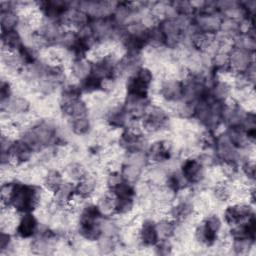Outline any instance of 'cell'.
<instances>
[{
	"instance_id": "1",
	"label": "cell",
	"mask_w": 256,
	"mask_h": 256,
	"mask_svg": "<svg viewBox=\"0 0 256 256\" xmlns=\"http://www.w3.org/2000/svg\"><path fill=\"white\" fill-rule=\"evenodd\" d=\"M252 53L235 47L229 51V67L235 72L244 73L247 68L253 63L252 62Z\"/></svg>"
},
{
	"instance_id": "2",
	"label": "cell",
	"mask_w": 256,
	"mask_h": 256,
	"mask_svg": "<svg viewBox=\"0 0 256 256\" xmlns=\"http://www.w3.org/2000/svg\"><path fill=\"white\" fill-rule=\"evenodd\" d=\"M216 148L219 157L225 162H235L241 158L238 148L232 144L227 134H223L216 139Z\"/></svg>"
},
{
	"instance_id": "3",
	"label": "cell",
	"mask_w": 256,
	"mask_h": 256,
	"mask_svg": "<svg viewBox=\"0 0 256 256\" xmlns=\"http://www.w3.org/2000/svg\"><path fill=\"white\" fill-rule=\"evenodd\" d=\"M182 176L188 182H200L204 178L203 166L197 159H187L182 165Z\"/></svg>"
},
{
	"instance_id": "4",
	"label": "cell",
	"mask_w": 256,
	"mask_h": 256,
	"mask_svg": "<svg viewBox=\"0 0 256 256\" xmlns=\"http://www.w3.org/2000/svg\"><path fill=\"white\" fill-rule=\"evenodd\" d=\"M222 18L216 13L200 14L196 19V26L199 31L213 34L220 29Z\"/></svg>"
},
{
	"instance_id": "5",
	"label": "cell",
	"mask_w": 256,
	"mask_h": 256,
	"mask_svg": "<svg viewBox=\"0 0 256 256\" xmlns=\"http://www.w3.org/2000/svg\"><path fill=\"white\" fill-rule=\"evenodd\" d=\"M183 85L175 79L164 80L160 86V94L168 101H176L182 98Z\"/></svg>"
},
{
	"instance_id": "6",
	"label": "cell",
	"mask_w": 256,
	"mask_h": 256,
	"mask_svg": "<svg viewBox=\"0 0 256 256\" xmlns=\"http://www.w3.org/2000/svg\"><path fill=\"white\" fill-rule=\"evenodd\" d=\"M30 107V104L28 100L21 96H14L10 97L6 101L1 102V108L4 110L6 109L9 113L12 114H24L28 111Z\"/></svg>"
},
{
	"instance_id": "7",
	"label": "cell",
	"mask_w": 256,
	"mask_h": 256,
	"mask_svg": "<svg viewBox=\"0 0 256 256\" xmlns=\"http://www.w3.org/2000/svg\"><path fill=\"white\" fill-rule=\"evenodd\" d=\"M9 154L11 158H14L17 163L26 162L30 159L32 154V148L23 140L16 141L13 143Z\"/></svg>"
},
{
	"instance_id": "8",
	"label": "cell",
	"mask_w": 256,
	"mask_h": 256,
	"mask_svg": "<svg viewBox=\"0 0 256 256\" xmlns=\"http://www.w3.org/2000/svg\"><path fill=\"white\" fill-rule=\"evenodd\" d=\"M38 224L36 218L31 214H26L21 218L17 226V233L21 237H30L37 231Z\"/></svg>"
},
{
	"instance_id": "9",
	"label": "cell",
	"mask_w": 256,
	"mask_h": 256,
	"mask_svg": "<svg viewBox=\"0 0 256 256\" xmlns=\"http://www.w3.org/2000/svg\"><path fill=\"white\" fill-rule=\"evenodd\" d=\"M71 72L79 80L87 78L92 72V64L84 58H77L71 65Z\"/></svg>"
},
{
	"instance_id": "10",
	"label": "cell",
	"mask_w": 256,
	"mask_h": 256,
	"mask_svg": "<svg viewBox=\"0 0 256 256\" xmlns=\"http://www.w3.org/2000/svg\"><path fill=\"white\" fill-rule=\"evenodd\" d=\"M140 239L146 245H154L158 240V234L156 227L151 221H145L140 230Z\"/></svg>"
},
{
	"instance_id": "11",
	"label": "cell",
	"mask_w": 256,
	"mask_h": 256,
	"mask_svg": "<svg viewBox=\"0 0 256 256\" xmlns=\"http://www.w3.org/2000/svg\"><path fill=\"white\" fill-rule=\"evenodd\" d=\"M0 18H1V27L3 32L15 30V28L20 24L19 16L14 10L2 11L0 14Z\"/></svg>"
},
{
	"instance_id": "12",
	"label": "cell",
	"mask_w": 256,
	"mask_h": 256,
	"mask_svg": "<svg viewBox=\"0 0 256 256\" xmlns=\"http://www.w3.org/2000/svg\"><path fill=\"white\" fill-rule=\"evenodd\" d=\"M96 179L93 177H88L86 176L84 179H82L81 181H79L77 187H76V192L79 197L81 198H85V197H88L89 195H91L93 192L96 189Z\"/></svg>"
},
{
	"instance_id": "13",
	"label": "cell",
	"mask_w": 256,
	"mask_h": 256,
	"mask_svg": "<svg viewBox=\"0 0 256 256\" xmlns=\"http://www.w3.org/2000/svg\"><path fill=\"white\" fill-rule=\"evenodd\" d=\"M229 140L236 148H243L247 143V135L246 132L241 127H230V129L226 133Z\"/></svg>"
},
{
	"instance_id": "14",
	"label": "cell",
	"mask_w": 256,
	"mask_h": 256,
	"mask_svg": "<svg viewBox=\"0 0 256 256\" xmlns=\"http://www.w3.org/2000/svg\"><path fill=\"white\" fill-rule=\"evenodd\" d=\"M65 174L72 181H81L86 177V169L80 163L72 162L65 167Z\"/></svg>"
},
{
	"instance_id": "15",
	"label": "cell",
	"mask_w": 256,
	"mask_h": 256,
	"mask_svg": "<svg viewBox=\"0 0 256 256\" xmlns=\"http://www.w3.org/2000/svg\"><path fill=\"white\" fill-rule=\"evenodd\" d=\"M2 41L3 45L7 47L8 51H12L13 49L19 50V48L22 46V44H21V35L16 30L3 32Z\"/></svg>"
},
{
	"instance_id": "16",
	"label": "cell",
	"mask_w": 256,
	"mask_h": 256,
	"mask_svg": "<svg viewBox=\"0 0 256 256\" xmlns=\"http://www.w3.org/2000/svg\"><path fill=\"white\" fill-rule=\"evenodd\" d=\"M115 203L116 201H114L110 196L103 195L101 198H99L97 203V207L100 214L103 216L112 215L114 212H116Z\"/></svg>"
},
{
	"instance_id": "17",
	"label": "cell",
	"mask_w": 256,
	"mask_h": 256,
	"mask_svg": "<svg viewBox=\"0 0 256 256\" xmlns=\"http://www.w3.org/2000/svg\"><path fill=\"white\" fill-rule=\"evenodd\" d=\"M114 195L117 197V199L122 198H132L134 195V189L131 186L129 182L121 181L116 186L112 188Z\"/></svg>"
},
{
	"instance_id": "18",
	"label": "cell",
	"mask_w": 256,
	"mask_h": 256,
	"mask_svg": "<svg viewBox=\"0 0 256 256\" xmlns=\"http://www.w3.org/2000/svg\"><path fill=\"white\" fill-rule=\"evenodd\" d=\"M231 93L230 85L226 81H217L213 87V96L217 101H224Z\"/></svg>"
},
{
	"instance_id": "19",
	"label": "cell",
	"mask_w": 256,
	"mask_h": 256,
	"mask_svg": "<svg viewBox=\"0 0 256 256\" xmlns=\"http://www.w3.org/2000/svg\"><path fill=\"white\" fill-rule=\"evenodd\" d=\"M74 188L71 183H62L56 191V201L59 204H64L69 201L73 196Z\"/></svg>"
},
{
	"instance_id": "20",
	"label": "cell",
	"mask_w": 256,
	"mask_h": 256,
	"mask_svg": "<svg viewBox=\"0 0 256 256\" xmlns=\"http://www.w3.org/2000/svg\"><path fill=\"white\" fill-rule=\"evenodd\" d=\"M141 171H142V168H139L133 165H129V164H125L122 169L121 175L126 182L134 183L138 181V179L140 178Z\"/></svg>"
},
{
	"instance_id": "21",
	"label": "cell",
	"mask_w": 256,
	"mask_h": 256,
	"mask_svg": "<svg viewBox=\"0 0 256 256\" xmlns=\"http://www.w3.org/2000/svg\"><path fill=\"white\" fill-rule=\"evenodd\" d=\"M44 185L49 191L56 192L62 185V177L56 170H50L44 177Z\"/></svg>"
},
{
	"instance_id": "22",
	"label": "cell",
	"mask_w": 256,
	"mask_h": 256,
	"mask_svg": "<svg viewBox=\"0 0 256 256\" xmlns=\"http://www.w3.org/2000/svg\"><path fill=\"white\" fill-rule=\"evenodd\" d=\"M90 120L85 116L73 119L71 124V129L72 131L77 135H84L86 134L90 130Z\"/></svg>"
},
{
	"instance_id": "23",
	"label": "cell",
	"mask_w": 256,
	"mask_h": 256,
	"mask_svg": "<svg viewBox=\"0 0 256 256\" xmlns=\"http://www.w3.org/2000/svg\"><path fill=\"white\" fill-rule=\"evenodd\" d=\"M147 163V156L142 151L129 152L125 158V164L133 165L139 168H143Z\"/></svg>"
},
{
	"instance_id": "24",
	"label": "cell",
	"mask_w": 256,
	"mask_h": 256,
	"mask_svg": "<svg viewBox=\"0 0 256 256\" xmlns=\"http://www.w3.org/2000/svg\"><path fill=\"white\" fill-rule=\"evenodd\" d=\"M236 47L244 49L250 53H253L256 48L255 37H252L248 34L238 35L236 37Z\"/></svg>"
},
{
	"instance_id": "25",
	"label": "cell",
	"mask_w": 256,
	"mask_h": 256,
	"mask_svg": "<svg viewBox=\"0 0 256 256\" xmlns=\"http://www.w3.org/2000/svg\"><path fill=\"white\" fill-rule=\"evenodd\" d=\"M156 230H157V234H158V237H162V238H168L171 235H173V233L175 231V227L173 225L172 222H170L168 220H161L156 224Z\"/></svg>"
},
{
	"instance_id": "26",
	"label": "cell",
	"mask_w": 256,
	"mask_h": 256,
	"mask_svg": "<svg viewBox=\"0 0 256 256\" xmlns=\"http://www.w3.org/2000/svg\"><path fill=\"white\" fill-rule=\"evenodd\" d=\"M100 230L104 235L114 237L118 232V226L114 221L106 219L100 223Z\"/></svg>"
},
{
	"instance_id": "27",
	"label": "cell",
	"mask_w": 256,
	"mask_h": 256,
	"mask_svg": "<svg viewBox=\"0 0 256 256\" xmlns=\"http://www.w3.org/2000/svg\"><path fill=\"white\" fill-rule=\"evenodd\" d=\"M133 208V199L132 198H122L117 199L115 203V210L120 214H127Z\"/></svg>"
},
{
	"instance_id": "28",
	"label": "cell",
	"mask_w": 256,
	"mask_h": 256,
	"mask_svg": "<svg viewBox=\"0 0 256 256\" xmlns=\"http://www.w3.org/2000/svg\"><path fill=\"white\" fill-rule=\"evenodd\" d=\"M113 237L110 236H106L104 235L103 237H99L98 238V249L100 250L101 253H110L114 247H115V243L112 239Z\"/></svg>"
},
{
	"instance_id": "29",
	"label": "cell",
	"mask_w": 256,
	"mask_h": 256,
	"mask_svg": "<svg viewBox=\"0 0 256 256\" xmlns=\"http://www.w3.org/2000/svg\"><path fill=\"white\" fill-rule=\"evenodd\" d=\"M204 225L210 232L217 234L221 228V221L217 215H210L206 218Z\"/></svg>"
},
{
	"instance_id": "30",
	"label": "cell",
	"mask_w": 256,
	"mask_h": 256,
	"mask_svg": "<svg viewBox=\"0 0 256 256\" xmlns=\"http://www.w3.org/2000/svg\"><path fill=\"white\" fill-rule=\"evenodd\" d=\"M251 239L248 238H240V239H235L233 244V249L238 254H243L251 248Z\"/></svg>"
},
{
	"instance_id": "31",
	"label": "cell",
	"mask_w": 256,
	"mask_h": 256,
	"mask_svg": "<svg viewBox=\"0 0 256 256\" xmlns=\"http://www.w3.org/2000/svg\"><path fill=\"white\" fill-rule=\"evenodd\" d=\"M214 195L218 201H227L230 197V189L226 185H218L215 188Z\"/></svg>"
},
{
	"instance_id": "32",
	"label": "cell",
	"mask_w": 256,
	"mask_h": 256,
	"mask_svg": "<svg viewBox=\"0 0 256 256\" xmlns=\"http://www.w3.org/2000/svg\"><path fill=\"white\" fill-rule=\"evenodd\" d=\"M134 76H135L136 78L140 79L141 81H143L144 83L148 84V85L151 83L152 78H153L152 72H151L150 70H149L148 68H146V67H141V68H139V69L136 71V73H135Z\"/></svg>"
},
{
	"instance_id": "33",
	"label": "cell",
	"mask_w": 256,
	"mask_h": 256,
	"mask_svg": "<svg viewBox=\"0 0 256 256\" xmlns=\"http://www.w3.org/2000/svg\"><path fill=\"white\" fill-rule=\"evenodd\" d=\"M243 172H244L245 176L248 177V179H254V176H255V165H254V163L247 161L243 165Z\"/></svg>"
},
{
	"instance_id": "34",
	"label": "cell",
	"mask_w": 256,
	"mask_h": 256,
	"mask_svg": "<svg viewBox=\"0 0 256 256\" xmlns=\"http://www.w3.org/2000/svg\"><path fill=\"white\" fill-rule=\"evenodd\" d=\"M9 242H10V240H9L8 234L2 232V234H1V240H0V244H1V249L4 250V249L8 248Z\"/></svg>"
}]
</instances>
